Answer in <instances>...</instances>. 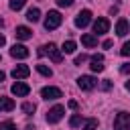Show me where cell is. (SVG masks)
Listing matches in <instances>:
<instances>
[{
	"instance_id": "6da1fadb",
	"label": "cell",
	"mask_w": 130,
	"mask_h": 130,
	"mask_svg": "<svg viewBox=\"0 0 130 130\" xmlns=\"http://www.w3.org/2000/svg\"><path fill=\"white\" fill-rule=\"evenodd\" d=\"M61 20H63V16H61L57 10H49V14H47V18H45V28H47V30H53V28H57V26L61 24Z\"/></svg>"
},
{
	"instance_id": "7a4b0ae2",
	"label": "cell",
	"mask_w": 130,
	"mask_h": 130,
	"mask_svg": "<svg viewBox=\"0 0 130 130\" xmlns=\"http://www.w3.org/2000/svg\"><path fill=\"white\" fill-rule=\"evenodd\" d=\"M114 128L116 130H130V114L128 112H120L114 118Z\"/></svg>"
},
{
	"instance_id": "3957f363",
	"label": "cell",
	"mask_w": 130,
	"mask_h": 130,
	"mask_svg": "<svg viewBox=\"0 0 130 130\" xmlns=\"http://www.w3.org/2000/svg\"><path fill=\"white\" fill-rule=\"evenodd\" d=\"M41 95H43V100H59V98H63V91L59 89V87H53V85H47V87H43L41 89Z\"/></svg>"
},
{
	"instance_id": "277c9868",
	"label": "cell",
	"mask_w": 130,
	"mask_h": 130,
	"mask_svg": "<svg viewBox=\"0 0 130 130\" xmlns=\"http://www.w3.org/2000/svg\"><path fill=\"white\" fill-rule=\"evenodd\" d=\"M43 51H45V55H49L55 63H61V61H63V53L57 49V45L49 43V45H45V47H43Z\"/></svg>"
},
{
	"instance_id": "5b68a950",
	"label": "cell",
	"mask_w": 130,
	"mask_h": 130,
	"mask_svg": "<svg viewBox=\"0 0 130 130\" xmlns=\"http://www.w3.org/2000/svg\"><path fill=\"white\" fill-rule=\"evenodd\" d=\"M77 85H79V89L89 91V89H93V87L98 85V79H95V77H91V75H81V77L77 79Z\"/></svg>"
},
{
	"instance_id": "8992f818",
	"label": "cell",
	"mask_w": 130,
	"mask_h": 130,
	"mask_svg": "<svg viewBox=\"0 0 130 130\" xmlns=\"http://www.w3.org/2000/svg\"><path fill=\"white\" fill-rule=\"evenodd\" d=\"M63 114H65V108H63V106H53V108L49 110V114H47V122H49V124H57V122L63 118Z\"/></svg>"
},
{
	"instance_id": "52a82bcc",
	"label": "cell",
	"mask_w": 130,
	"mask_h": 130,
	"mask_svg": "<svg viewBox=\"0 0 130 130\" xmlns=\"http://www.w3.org/2000/svg\"><path fill=\"white\" fill-rule=\"evenodd\" d=\"M10 91H12L14 95H18V98H24V95L30 93V87H28L26 83H22V81H16V83H12Z\"/></svg>"
},
{
	"instance_id": "ba28073f",
	"label": "cell",
	"mask_w": 130,
	"mask_h": 130,
	"mask_svg": "<svg viewBox=\"0 0 130 130\" xmlns=\"http://www.w3.org/2000/svg\"><path fill=\"white\" fill-rule=\"evenodd\" d=\"M89 20H91V12H89V10H81V12L75 16V26L85 28V26L89 24Z\"/></svg>"
},
{
	"instance_id": "9c48e42d",
	"label": "cell",
	"mask_w": 130,
	"mask_h": 130,
	"mask_svg": "<svg viewBox=\"0 0 130 130\" xmlns=\"http://www.w3.org/2000/svg\"><path fill=\"white\" fill-rule=\"evenodd\" d=\"M110 30V20L108 18H98L95 22H93V32H98V35H104V32H108Z\"/></svg>"
},
{
	"instance_id": "30bf717a",
	"label": "cell",
	"mask_w": 130,
	"mask_h": 130,
	"mask_svg": "<svg viewBox=\"0 0 130 130\" xmlns=\"http://www.w3.org/2000/svg\"><path fill=\"white\" fill-rule=\"evenodd\" d=\"M10 55H12L14 59H26V57H28V49H26L24 45H12Z\"/></svg>"
},
{
	"instance_id": "8fae6325",
	"label": "cell",
	"mask_w": 130,
	"mask_h": 130,
	"mask_svg": "<svg viewBox=\"0 0 130 130\" xmlns=\"http://www.w3.org/2000/svg\"><path fill=\"white\" fill-rule=\"evenodd\" d=\"M28 73H30V69L26 65H16L12 69V77L14 79H24V77H28Z\"/></svg>"
},
{
	"instance_id": "7c38bea8",
	"label": "cell",
	"mask_w": 130,
	"mask_h": 130,
	"mask_svg": "<svg viewBox=\"0 0 130 130\" xmlns=\"http://www.w3.org/2000/svg\"><path fill=\"white\" fill-rule=\"evenodd\" d=\"M14 35H16V39H20V41H26V39H30V37H32V30H30L28 26H16Z\"/></svg>"
},
{
	"instance_id": "4fadbf2b",
	"label": "cell",
	"mask_w": 130,
	"mask_h": 130,
	"mask_svg": "<svg viewBox=\"0 0 130 130\" xmlns=\"http://www.w3.org/2000/svg\"><path fill=\"white\" fill-rule=\"evenodd\" d=\"M126 32H128V20L126 18H120L116 22V35L118 37H126Z\"/></svg>"
},
{
	"instance_id": "5bb4252c",
	"label": "cell",
	"mask_w": 130,
	"mask_h": 130,
	"mask_svg": "<svg viewBox=\"0 0 130 130\" xmlns=\"http://www.w3.org/2000/svg\"><path fill=\"white\" fill-rule=\"evenodd\" d=\"M14 100H10V98H0V112H10V110H14Z\"/></svg>"
},
{
	"instance_id": "9a60e30c",
	"label": "cell",
	"mask_w": 130,
	"mask_h": 130,
	"mask_svg": "<svg viewBox=\"0 0 130 130\" xmlns=\"http://www.w3.org/2000/svg\"><path fill=\"white\" fill-rule=\"evenodd\" d=\"M81 43H83L85 47H95V45H98V37L87 32V35H83V37H81Z\"/></svg>"
},
{
	"instance_id": "2e32d148",
	"label": "cell",
	"mask_w": 130,
	"mask_h": 130,
	"mask_svg": "<svg viewBox=\"0 0 130 130\" xmlns=\"http://www.w3.org/2000/svg\"><path fill=\"white\" fill-rule=\"evenodd\" d=\"M39 18H41V10L39 8H30L26 12V20H30V22H37Z\"/></svg>"
},
{
	"instance_id": "e0dca14e",
	"label": "cell",
	"mask_w": 130,
	"mask_h": 130,
	"mask_svg": "<svg viewBox=\"0 0 130 130\" xmlns=\"http://www.w3.org/2000/svg\"><path fill=\"white\" fill-rule=\"evenodd\" d=\"M73 51H75V43H73V41H65V43H63V47H61V53L71 55Z\"/></svg>"
},
{
	"instance_id": "ac0fdd59",
	"label": "cell",
	"mask_w": 130,
	"mask_h": 130,
	"mask_svg": "<svg viewBox=\"0 0 130 130\" xmlns=\"http://www.w3.org/2000/svg\"><path fill=\"white\" fill-rule=\"evenodd\" d=\"M37 71H39L41 75H45V77H51V75H53L51 67H47V65H37Z\"/></svg>"
},
{
	"instance_id": "d6986e66",
	"label": "cell",
	"mask_w": 130,
	"mask_h": 130,
	"mask_svg": "<svg viewBox=\"0 0 130 130\" xmlns=\"http://www.w3.org/2000/svg\"><path fill=\"white\" fill-rule=\"evenodd\" d=\"M91 71L93 73H100V71H104V61H91Z\"/></svg>"
},
{
	"instance_id": "ffe728a7",
	"label": "cell",
	"mask_w": 130,
	"mask_h": 130,
	"mask_svg": "<svg viewBox=\"0 0 130 130\" xmlns=\"http://www.w3.org/2000/svg\"><path fill=\"white\" fill-rule=\"evenodd\" d=\"M0 130H16V124L6 120V122H0Z\"/></svg>"
},
{
	"instance_id": "44dd1931",
	"label": "cell",
	"mask_w": 130,
	"mask_h": 130,
	"mask_svg": "<svg viewBox=\"0 0 130 130\" xmlns=\"http://www.w3.org/2000/svg\"><path fill=\"white\" fill-rule=\"evenodd\" d=\"M95 128H98V120L95 118H89L85 122V126H83V130H95Z\"/></svg>"
},
{
	"instance_id": "7402d4cb",
	"label": "cell",
	"mask_w": 130,
	"mask_h": 130,
	"mask_svg": "<svg viewBox=\"0 0 130 130\" xmlns=\"http://www.w3.org/2000/svg\"><path fill=\"white\" fill-rule=\"evenodd\" d=\"M79 124H81V116H79V114L71 116V120H69V126H71V128H77Z\"/></svg>"
},
{
	"instance_id": "603a6c76",
	"label": "cell",
	"mask_w": 130,
	"mask_h": 130,
	"mask_svg": "<svg viewBox=\"0 0 130 130\" xmlns=\"http://www.w3.org/2000/svg\"><path fill=\"white\" fill-rule=\"evenodd\" d=\"M24 2H26V0H10V8H12V10H20V8L24 6Z\"/></svg>"
},
{
	"instance_id": "cb8c5ba5",
	"label": "cell",
	"mask_w": 130,
	"mask_h": 130,
	"mask_svg": "<svg viewBox=\"0 0 130 130\" xmlns=\"http://www.w3.org/2000/svg\"><path fill=\"white\" fill-rule=\"evenodd\" d=\"M22 112H24V114H32V112H35V104H30V102L22 104Z\"/></svg>"
},
{
	"instance_id": "d4e9b609",
	"label": "cell",
	"mask_w": 130,
	"mask_h": 130,
	"mask_svg": "<svg viewBox=\"0 0 130 130\" xmlns=\"http://www.w3.org/2000/svg\"><path fill=\"white\" fill-rule=\"evenodd\" d=\"M120 55H122V57H130V41L124 43V47L120 49Z\"/></svg>"
},
{
	"instance_id": "484cf974",
	"label": "cell",
	"mask_w": 130,
	"mask_h": 130,
	"mask_svg": "<svg viewBox=\"0 0 130 130\" xmlns=\"http://www.w3.org/2000/svg\"><path fill=\"white\" fill-rule=\"evenodd\" d=\"M87 61V55H77L75 57V65H81V63H85Z\"/></svg>"
},
{
	"instance_id": "4316f807",
	"label": "cell",
	"mask_w": 130,
	"mask_h": 130,
	"mask_svg": "<svg viewBox=\"0 0 130 130\" xmlns=\"http://www.w3.org/2000/svg\"><path fill=\"white\" fill-rule=\"evenodd\" d=\"M57 4H59L61 8H67V6H71V4H73V0H57Z\"/></svg>"
},
{
	"instance_id": "83f0119b",
	"label": "cell",
	"mask_w": 130,
	"mask_h": 130,
	"mask_svg": "<svg viewBox=\"0 0 130 130\" xmlns=\"http://www.w3.org/2000/svg\"><path fill=\"white\" fill-rule=\"evenodd\" d=\"M120 71H122L124 75H128V73H130V63H124V65L120 67Z\"/></svg>"
},
{
	"instance_id": "f1b7e54d",
	"label": "cell",
	"mask_w": 130,
	"mask_h": 130,
	"mask_svg": "<svg viewBox=\"0 0 130 130\" xmlns=\"http://www.w3.org/2000/svg\"><path fill=\"white\" fill-rule=\"evenodd\" d=\"M110 87H112L110 79H104V83H102V89H110Z\"/></svg>"
},
{
	"instance_id": "f546056e",
	"label": "cell",
	"mask_w": 130,
	"mask_h": 130,
	"mask_svg": "<svg viewBox=\"0 0 130 130\" xmlns=\"http://www.w3.org/2000/svg\"><path fill=\"white\" fill-rule=\"evenodd\" d=\"M112 45H114V43H112V41H110V39H108V41H104V43H102V47H104V49H110V47H112Z\"/></svg>"
},
{
	"instance_id": "4dcf8cb0",
	"label": "cell",
	"mask_w": 130,
	"mask_h": 130,
	"mask_svg": "<svg viewBox=\"0 0 130 130\" xmlns=\"http://www.w3.org/2000/svg\"><path fill=\"white\" fill-rule=\"evenodd\" d=\"M91 61H104V57H102V55H93V57H91Z\"/></svg>"
},
{
	"instance_id": "1f68e13d",
	"label": "cell",
	"mask_w": 130,
	"mask_h": 130,
	"mask_svg": "<svg viewBox=\"0 0 130 130\" xmlns=\"http://www.w3.org/2000/svg\"><path fill=\"white\" fill-rule=\"evenodd\" d=\"M69 108H73V110H75V108H77V102H75V100H71V102H69Z\"/></svg>"
},
{
	"instance_id": "d6a6232c",
	"label": "cell",
	"mask_w": 130,
	"mask_h": 130,
	"mask_svg": "<svg viewBox=\"0 0 130 130\" xmlns=\"http://www.w3.org/2000/svg\"><path fill=\"white\" fill-rule=\"evenodd\" d=\"M4 43H6V39H4V35H0V47H2Z\"/></svg>"
},
{
	"instance_id": "836d02e7",
	"label": "cell",
	"mask_w": 130,
	"mask_h": 130,
	"mask_svg": "<svg viewBox=\"0 0 130 130\" xmlns=\"http://www.w3.org/2000/svg\"><path fill=\"white\" fill-rule=\"evenodd\" d=\"M2 81H4V73L0 71V83H2Z\"/></svg>"
},
{
	"instance_id": "e575fe53",
	"label": "cell",
	"mask_w": 130,
	"mask_h": 130,
	"mask_svg": "<svg viewBox=\"0 0 130 130\" xmlns=\"http://www.w3.org/2000/svg\"><path fill=\"white\" fill-rule=\"evenodd\" d=\"M126 89H128V91H130V81H126Z\"/></svg>"
},
{
	"instance_id": "d590c367",
	"label": "cell",
	"mask_w": 130,
	"mask_h": 130,
	"mask_svg": "<svg viewBox=\"0 0 130 130\" xmlns=\"http://www.w3.org/2000/svg\"><path fill=\"white\" fill-rule=\"evenodd\" d=\"M0 26H4V20H2V18H0Z\"/></svg>"
}]
</instances>
